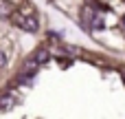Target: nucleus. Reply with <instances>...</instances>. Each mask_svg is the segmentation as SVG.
Returning <instances> with one entry per match:
<instances>
[{"label":"nucleus","mask_w":125,"mask_h":119,"mask_svg":"<svg viewBox=\"0 0 125 119\" xmlns=\"http://www.w3.org/2000/svg\"><path fill=\"white\" fill-rule=\"evenodd\" d=\"M4 2H9V4H15V2H20V0H4Z\"/></svg>","instance_id":"0eeeda50"},{"label":"nucleus","mask_w":125,"mask_h":119,"mask_svg":"<svg viewBox=\"0 0 125 119\" xmlns=\"http://www.w3.org/2000/svg\"><path fill=\"white\" fill-rule=\"evenodd\" d=\"M13 106H15V97H11L9 93L0 97V110H11Z\"/></svg>","instance_id":"f03ea898"},{"label":"nucleus","mask_w":125,"mask_h":119,"mask_svg":"<svg viewBox=\"0 0 125 119\" xmlns=\"http://www.w3.org/2000/svg\"><path fill=\"white\" fill-rule=\"evenodd\" d=\"M4 64H7V55H4V53H2V51H0V68H2V66H4Z\"/></svg>","instance_id":"423d86ee"},{"label":"nucleus","mask_w":125,"mask_h":119,"mask_svg":"<svg viewBox=\"0 0 125 119\" xmlns=\"http://www.w3.org/2000/svg\"><path fill=\"white\" fill-rule=\"evenodd\" d=\"M92 26H94V29H103V22H101V18H94Z\"/></svg>","instance_id":"39448f33"},{"label":"nucleus","mask_w":125,"mask_h":119,"mask_svg":"<svg viewBox=\"0 0 125 119\" xmlns=\"http://www.w3.org/2000/svg\"><path fill=\"white\" fill-rule=\"evenodd\" d=\"M15 26H20L22 31H29V33H33V31H37V18H33V15H15Z\"/></svg>","instance_id":"f257e3e1"},{"label":"nucleus","mask_w":125,"mask_h":119,"mask_svg":"<svg viewBox=\"0 0 125 119\" xmlns=\"http://www.w3.org/2000/svg\"><path fill=\"white\" fill-rule=\"evenodd\" d=\"M11 13H13V7H11L9 2H4V0H0V15H2V18H9Z\"/></svg>","instance_id":"20e7f679"},{"label":"nucleus","mask_w":125,"mask_h":119,"mask_svg":"<svg viewBox=\"0 0 125 119\" xmlns=\"http://www.w3.org/2000/svg\"><path fill=\"white\" fill-rule=\"evenodd\" d=\"M48 57H51V53L46 51V49H40L37 53H35V57H33V62L40 66V64H44V62H48Z\"/></svg>","instance_id":"7ed1b4c3"},{"label":"nucleus","mask_w":125,"mask_h":119,"mask_svg":"<svg viewBox=\"0 0 125 119\" xmlns=\"http://www.w3.org/2000/svg\"><path fill=\"white\" fill-rule=\"evenodd\" d=\"M123 82H125V71H123Z\"/></svg>","instance_id":"6e6552de"},{"label":"nucleus","mask_w":125,"mask_h":119,"mask_svg":"<svg viewBox=\"0 0 125 119\" xmlns=\"http://www.w3.org/2000/svg\"><path fill=\"white\" fill-rule=\"evenodd\" d=\"M123 26H125V20H123Z\"/></svg>","instance_id":"1a4fd4ad"}]
</instances>
